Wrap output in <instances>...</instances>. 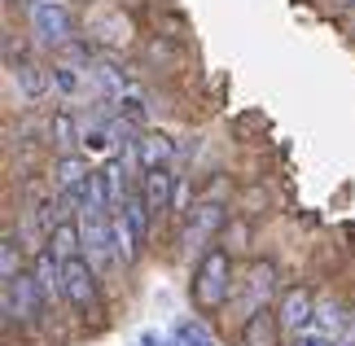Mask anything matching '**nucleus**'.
Returning a JSON list of instances; mask_svg holds the SVG:
<instances>
[{
    "label": "nucleus",
    "mask_w": 355,
    "mask_h": 346,
    "mask_svg": "<svg viewBox=\"0 0 355 346\" xmlns=\"http://www.w3.org/2000/svg\"><path fill=\"white\" fill-rule=\"evenodd\" d=\"M193 302L198 311H220L228 294H233V259H228L224 245H211V250H202L198 268H193Z\"/></svg>",
    "instance_id": "obj_1"
},
{
    "label": "nucleus",
    "mask_w": 355,
    "mask_h": 346,
    "mask_svg": "<svg viewBox=\"0 0 355 346\" xmlns=\"http://www.w3.org/2000/svg\"><path fill=\"white\" fill-rule=\"evenodd\" d=\"M79 232H84V259L92 268H114L119 263V237H114V215L105 211H79Z\"/></svg>",
    "instance_id": "obj_2"
},
{
    "label": "nucleus",
    "mask_w": 355,
    "mask_h": 346,
    "mask_svg": "<svg viewBox=\"0 0 355 346\" xmlns=\"http://www.w3.org/2000/svg\"><path fill=\"white\" fill-rule=\"evenodd\" d=\"M62 298L71 302L79 315L97 311V268H92L84 254H75V259L62 263Z\"/></svg>",
    "instance_id": "obj_3"
},
{
    "label": "nucleus",
    "mask_w": 355,
    "mask_h": 346,
    "mask_svg": "<svg viewBox=\"0 0 355 346\" xmlns=\"http://www.w3.org/2000/svg\"><path fill=\"white\" fill-rule=\"evenodd\" d=\"M26 13H31V31H35L40 44H49V49H66V44H71L75 22H71V13H66L62 0H31Z\"/></svg>",
    "instance_id": "obj_4"
},
{
    "label": "nucleus",
    "mask_w": 355,
    "mask_h": 346,
    "mask_svg": "<svg viewBox=\"0 0 355 346\" xmlns=\"http://www.w3.org/2000/svg\"><path fill=\"white\" fill-rule=\"evenodd\" d=\"M224 228V206H215V202H202L189 211L184 219V232H180V245L184 250H211V237Z\"/></svg>",
    "instance_id": "obj_5"
},
{
    "label": "nucleus",
    "mask_w": 355,
    "mask_h": 346,
    "mask_svg": "<svg viewBox=\"0 0 355 346\" xmlns=\"http://www.w3.org/2000/svg\"><path fill=\"white\" fill-rule=\"evenodd\" d=\"M0 298H9L13 302V320H35L40 311H44V289H40L35 281V272H22V276H13V281L0 285Z\"/></svg>",
    "instance_id": "obj_6"
},
{
    "label": "nucleus",
    "mask_w": 355,
    "mask_h": 346,
    "mask_svg": "<svg viewBox=\"0 0 355 346\" xmlns=\"http://www.w3.org/2000/svg\"><path fill=\"white\" fill-rule=\"evenodd\" d=\"M277 320H281V329H285L290 338H298L303 329H311V325H316V298H311V289H307V285H294V289H285Z\"/></svg>",
    "instance_id": "obj_7"
},
{
    "label": "nucleus",
    "mask_w": 355,
    "mask_h": 346,
    "mask_svg": "<svg viewBox=\"0 0 355 346\" xmlns=\"http://www.w3.org/2000/svg\"><path fill=\"white\" fill-rule=\"evenodd\" d=\"M272 294H277V268H272V263H250V276L241 281V298H237L241 320L254 315V311H263Z\"/></svg>",
    "instance_id": "obj_8"
},
{
    "label": "nucleus",
    "mask_w": 355,
    "mask_h": 346,
    "mask_svg": "<svg viewBox=\"0 0 355 346\" xmlns=\"http://www.w3.org/2000/svg\"><path fill=\"white\" fill-rule=\"evenodd\" d=\"M141 198H145V206H149V215H154V219L167 215L171 202H175V175H171V167L145 171V180H141Z\"/></svg>",
    "instance_id": "obj_9"
},
{
    "label": "nucleus",
    "mask_w": 355,
    "mask_h": 346,
    "mask_svg": "<svg viewBox=\"0 0 355 346\" xmlns=\"http://www.w3.org/2000/svg\"><path fill=\"white\" fill-rule=\"evenodd\" d=\"M277 334H281V320L268 307L241 320V346H277Z\"/></svg>",
    "instance_id": "obj_10"
},
{
    "label": "nucleus",
    "mask_w": 355,
    "mask_h": 346,
    "mask_svg": "<svg viewBox=\"0 0 355 346\" xmlns=\"http://www.w3.org/2000/svg\"><path fill=\"white\" fill-rule=\"evenodd\" d=\"M171 158H175V141H171V136H162V132H145L141 136V167L145 171L171 167Z\"/></svg>",
    "instance_id": "obj_11"
},
{
    "label": "nucleus",
    "mask_w": 355,
    "mask_h": 346,
    "mask_svg": "<svg viewBox=\"0 0 355 346\" xmlns=\"http://www.w3.org/2000/svg\"><path fill=\"white\" fill-rule=\"evenodd\" d=\"M31 272H35V281H40V289H44L49 302L62 294V259L53 254L49 245H44V250H35V268Z\"/></svg>",
    "instance_id": "obj_12"
},
{
    "label": "nucleus",
    "mask_w": 355,
    "mask_h": 346,
    "mask_svg": "<svg viewBox=\"0 0 355 346\" xmlns=\"http://www.w3.org/2000/svg\"><path fill=\"white\" fill-rule=\"evenodd\" d=\"M79 136H84V132L75 128V114H71V110H58V114L49 119V141H53L58 154H75Z\"/></svg>",
    "instance_id": "obj_13"
},
{
    "label": "nucleus",
    "mask_w": 355,
    "mask_h": 346,
    "mask_svg": "<svg viewBox=\"0 0 355 346\" xmlns=\"http://www.w3.org/2000/svg\"><path fill=\"white\" fill-rule=\"evenodd\" d=\"M49 250L58 254L62 263H66V259H75L79 250H84V232H79V219H75V224H71V219H62V224L49 232Z\"/></svg>",
    "instance_id": "obj_14"
},
{
    "label": "nucleus",
    "mask_w": 355,
    "mask_h": 346,
    "mask_svg": "<svg viewBox=\"0 0 355 346\" xmlns=\"http://www.w3.org/2000/svg\"><path fill=\"white\" fill-rule=\"evenodd\" d=\"M9 71H13V79H18V88H22L26 96H31V101H35V96H44V92H49V84H53V75H44L35 62H13Z\"/></svg>",
    "instance_id": "obj_15"
},
{
    "label": "nucleus",
    "mask_w": 355,
    "mask_h": 346,
    "mask_svg": "<svg viewBox=\"0 0 355 346\" xmlns=\"http://www.w3.org/2000/svg\"><path fill=\"white\" fill-rule=\"evenodd\" d=\"M114 237H119V259L123 263H132L136 254H141V237H136V228L128 224V219H123V215H114Z\"/></svg>",
    "instance_id": "obj_16"
},
{
    "label": "nucleus",
    "mask_w": 355,
    "mask_h": 346,
    "mask_svg": "<svg viewBox=\"0 0 355 346\" xmlns=\"http://www.w3.org/2000/svg\"><path fill=\"white\" fill-rule=\"evenodd\" d=\"M53 88L62 96H75L79 88H88V71H75V66H53Z\"/></svg>",
    "instance_id": "obj_17"
},
{
    "label": "nucleus",
    "mask_w": 355,
    "mask_h": 346,
    "mask_svg": "<svg viewBox=\"0 0 355 346\" xmlns=\"http://www.w3.org/2000/svg\"><path fill=\"white\" fill-rule=\"evenodd\" d=\"M0 276H5V281L22 276V268H18V237H13V232H5V241H0Z\"/></svg>",
    "instance_id": "obj_18"
},
{
    "label": "nucleus",
    "mask_w": 355,
    "mask_h": 346,
    "mask_svg": "<svg viewBox=\"0 0 355 346\" xmlns=\"http://www.w3.org/2000/svg\"><path fill=\"white\" fill-rule=\"evenodd\" d=\"M294 346H338V342H334L329 334H324L320 325H311V329H303V334L294 338Z\"/></svg>",
    "instance_id": "obj_19"
},
{
    "label": "nucleus",
    "mask_w": 355,
    "mask_h": 346,
    "mask_svg": "<svg viewBox=\"0 0 355 346\" xmlns=\"http://www.w3.org/2000/svg\"><path fill=\"white\" fill-rule=\"evenodd\" d=\"M180 342L184 346H211V338H207L202 325H180Z\"/></svg>",
    "instance_id": "obj_20"
},
{
    "label": "nucleus",
    "mask_w": 355,
    "mask_h": 346,
    "mask_svg": "<svg viewBox=\"0 0 355 346\" xmlns=\"http://www.w3.org/2000/svg\"><path fill=\"white\" fill-rule=\"evenodd\" d=\"M338 346H355V315H351V329L343 334V342H338Z\"/></svg>",
    "instance_id": "obj_21"
},
{
    "label": "nucleus",
    "mask_w": 355,
    "mask_h": 346,
    "mask_svg": "<svg viewBox=\"0 0 355 346\" xmlns=\"http://www.w3.org/2000/svg\"><path fill=\"white\" fill-rule=\"evenodd\" d=\"M141 346H167V342H162V338H154V334H145V338H141Z\"/></svg>",
    "instance_id": "obj_22"
},
{
    "label": "nucleus",
    "mask_w": 355,
    "mask_h": 346,
    "mask_svg": "<svg viewBox=\"0 0 355 346\" xmlns=\"http://www.w3.org/2000/svg\"><path fill=\"white\" fill-rule=\"evenodd\" d=\"M329 9H355V0H329Z\"/></svg>",
    "instance_id": "obj_23"
}]
</instances>
